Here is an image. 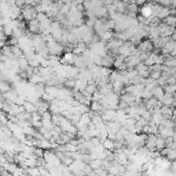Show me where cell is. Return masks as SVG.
<instances>
[{"label": "cell", "instance_id": "4fadbf2b", "mask_svg": "<svg viewBox=\"0 0 176 176\" xmlns=\"http://www.w3.org/2000/svg\"><path fill=\"white\" fill-rule=\"evenodd\" d=\"M172 118H176V108L175 109H173V115H172Z\"/></svg>", "mask_w": 176, "mask_h": 176}, {"label": "cell", "instance_id": "8992f818", "mask_svg": "<svg viewBox=\"0 0 176 176\" xmlns=\"http://www.w3.org/2000/svg\"><path fill=\"white\" fill-rule=\"evenodd\" d=\"M164 147H166V141H165V138L162 136H159L157 139V149L162 150Z\"/></svg>", "mask_w": 176, "mask_h": 176}, {"label": "cell", "instance_id": "7c38bea8", "mask_svg": "<svg viewBox=\"0 0 176 176\" xmlns=\"http://www.w3.org/2000/svg\"><path fill=\"white\" fill-rule=\"evenodd\" d=\"M150 77L153 78V79H159V78L162 76V71H151L150 72Z\"/></svg>", "mask_w": 176, "mask_h": 176}, {"label": "cell", "instance_id": "52a82bcc", "mask_svg": "<svg viewBox=\"0 0 176 176\" xmlns=\"http://www.w3.org/2000/svg\"><path fill=\"white\" fill-rule=\"evenodd\" d=\"M127 10H128V12H135V14H136L137 12H139L138 4H137V3H135V2H131L129 5H127Z\"/></svg>", "mask_w": 176, "mask_h": 176}, {"label": "cell", "instance_id": "9c48e42d", "mask_svg": "<svg viewBox=\"0 0 176 176\" xmlns=\"http://www.w3.org/2000/svg\"><path fill=\"white\" fill-rule=\"evenodd\" d=\"M64 85H65L66 88H68V89H72V88L74 89L75 85H76V80H74L73 78H68V79L65 80Z\"/></svg>", "mask_w": 176, "mask_h": 176}, {"label": "cell", "instance_id": "5b68a950", "mask_svg": "<svg viewBox=\"0 0 176 176\" xmlns=\"http://www.w3.org/2000/svg\"><path fill=\"white\" fill-rule=\"evenodd\" d=\"M102 144L104 145L105 149L107 150H112L114 148V140H111L109 138H106L105 140L102 142Z\"/></svg>", "mask_w": 176, "mask_h": 176}, {"label": "cell", "instance_id": "3957f363", "mask_svg": "<svg viewBox=\"0 0 176 176\" xmlns=\"http://www.w3.org/2000/svg\"><path fill=\"white\" fill-rule=\"evenodd\" d=\"M151 93H153V95L155 97V98L161 100V99L163 98V96L165 95V90H164V88L161 87V86H158V87H155L153 90H151Z\"/></svg>", "mask_w": 176, "mask_h": 176}, {"label": "cell", "instance_id": "8fae6325", "mask_svg": "<svg viewBox=\"0 0 176 176\" xmlns=\"http://www.w3.org/2000/svg\"><path fill=\"white\" fill-rule=\"evenodd\" d=\"M153 95V93H151V91L150 90H148V89H144L143 91L141 92V97H142V99H149V98H151Z\"/></svg>", "mask_w": 176, "mask_h": 176}, {"label": "cell", "instance_id": "30bf717a", "mask_svg": "<svg viewBox=\"0 0 176 176\" xmlns=\"http://www.w3.org/2000/svg\"><path fill=\"white\" fill-rule=\"evenodd\" d=\"M163 88H164V90H165V93H168V94H174L176 92L175 85H166Z\"/></svg>", "mask_w": 176, "mask_h": 176}, {"label": "cell", "instance_id": "7a4b0ae2", "mask_svg": "<svg viewBox=\"0 0 176 176\" xmlns=\"http://www.w3.org/2000/svg\"><path fill=\"white\" fill-rule=\"evenodd\" d=\"M141 16L145 18H150L153 16V4H145L140 8Z\"/></svg>", "mask_w": 176, "mask_h": 176}, {"label": "cell", "instance_id": "6da1fadb", "mask_svg": "<svg viewBox=\"0 0 176 176\" xmlns=\"http://www.w3.org/2000/svg\"><path fill=\"white\" fill-rule=\"evenodd\" d=\"M138 49L142 53H150L153 49V43L151 40H143L138 45Z\"/></svg>", "mask_w": 176, "mask_h": 176}, {"label": "cell", "instance_id": "5bb4252c", "mask_svg": "<svg viewBox=\"0 0 176 176\" xmlns=\"http://www.w3.org/2000/svg\"><path fill=\"white\" fill-rule=\"evenodd\" d=\"M175 86H176V82H175Z\"/></svg>", "mask_w": 176, "mask_h": 176}, {"label": "cell", "instance_id": "ba28073f", "mask_svg": "<svg viewBox=\"0 0 176 176\" xmlns=\"http://www.w3.org/2000/svg\"><path fill=\"white\" fill-rule=\"evenodd\" d=\"M10 89H12V87L8 84V80H2L1 81V92L2 93H6V92L10 91Z\"/></svg>", "mask_w": 176, "mask_h": 176}, {"label": "cell", "instance_id": "277c9868", "mask_svg": "<svg viewBox=\"0 0 176 176\" xmlns=\"http://www.w3.org/2000/svg\"><path fill=\"white\" fill-rule=\"evenodd\" d=\"M164 23L167 24L168 26L176 27V16L169 14L167 18H165V19H164Z\"/></svg>", "mask_w": 176, "mask_h": 176}]
</instances>
